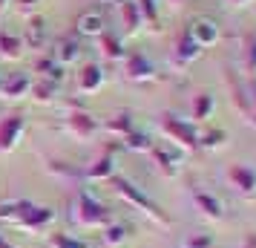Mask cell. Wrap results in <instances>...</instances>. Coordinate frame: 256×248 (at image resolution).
Segmentation results:
<instances>
[{
    "mask_svg": "<svg viewBox=\"0 0 256 248\" xmlns=\"http://www.w3.org/2000/svg\"><path fill=\"white\" fill-rule=\"evenodd\" d=\"M49 248H86V242L72 234H52L49 236Z\"/></svg>",
    "mask_w": 256,
    "mask_h": 248,
    "instance_id": "obj_29",
    "label": "cell"
},
{
    "mask_svg": "<svg viewBox=\"0 0 256 248\" xmlns=\"http://www.w3.org/2000/svg\"><path fill=\"white\" fill-rule=\"evenodd\" d=\"M70 130L75 139H90L98 130V121L92 118V113H84V110H72L70 113Z\"/></svg>",
    "mask_w": 256,
    "mask_h": 248,
    "instance_id": "obj_12",
    "label": "cell"
},
{
    "mask_svg": "<svg viewBox=\"0 0 256 248\" xmlns=\"http://www.w3.org/2000/svg\"><path fill=\"white\" fill-rule=\"evenodd\" d=\"M104 87V70L98 64H86L81 72H78V90L81 93H95Z\"/></svg>",
    "mask_w": 256,
    "mask_h": 248,
    "instance_id": "obj_13",
    "label": "cell"
},
{
    "mask_svg": "<svg viewBox=\"0 0 256 248\" xmlns=\"http://www.w3.org/2000/svg\"><path fill=\"white\" fill-rule=\"evenodd\" d=\"M72 216H75V222L81 225V228H106V225L112 222V211L106 205H101L90 190H84V188L75 196Z\"/></svg>",
    "mask_w": 256,
    "mask_h": 248,
    "instance_id": "obj_1",
    "label": "cell"
},
{
    "mask_svg": "<svg viewBox=\"0 0 256 248\" xmlns=\"http://www.w3.org/2000/svg\"><path fill=\"white\" fill-rule=\"evenodd\" d=\"M26 130V118L24 116H6L0 118V150L3 153H9V150H14L18 147V142H20V136H24Z\"/></svg>",
    "mask_w": 256,
    "mask_h": 248,
    "instance_id": "obj_6",
    "label": "cell"
},
{
    "mask_svg": "<svg viewBox=\"0 0 256 248\" xmlns=\"http://www.w3.org/2000/svg\"><path fill=\"white\" fill-rule=\"evenodd\" d=\"M224 142H228V133H224V130L198 133V147H204V150H216V147H224Z\"/></svg>",
    "mask_w": 256,
    "mask_h": 248,
    "instance_id": "obj_25",
    "label": "cell"
},
{
    "mask_svg": "<svg viewBox=\"0 0 256 248\" xmlns=\"http://www.w3.org/2000/svg\"><path fill=\"white\" fill-rule=\"evenodd\" d=\"M228 179H230V185L242 196H248V199H254L256 196V167L250 165H233L230 170H228Z\"/></svg>",
    "mask_w": 256,
    "mask_h": 248,
    "instance_id": "obj_7",
    "label": "cell"
},
{
    "mask_svg": "<svg viewBox=\"0 0 256 248\" xmlns=\"http://www.w3.org/2000/svg\"><path fill=\"white\" fill-rule=\"evenodd\" d=\"M193 205L204 213L208 219H224V202L208 188H196L193 190Z\"/></svg>",
    "mask_w": 256,
    "mask_h": 248,
    "instance_id": "obj_8",
    "label": "cell"
},
{
    "mask_svg": "<svg viewBox=\"0 0 256 248\" xmlns=\"http://www.w3.org/2000/svg\"><path fill=\"white\" fill-rule=\"evenodd\" d=\"M213 245H216V239L208 231H193L182 239V248H213Z\"/></svg>",
    "mask_w": 256,
    "mask_h": 248,
    "instance_id": "obj_26",
    "label": "cell"
},
{
    "mask_svg": "<svg viewBox=\"0 0 256 248\" xmlns=\"http://www.w3.org/2000/svg\"><path fill=\"white\" fill-rule=\"evenodd\" d=\"M250 248H256V239H254V242H250Z\"/></svg>",
    "mask_w": 256,
    "mask_h": 248,
    "instance_id": "obj_37",
    "label": "cell"
},
{
    "mask_svg": "<svg viewBox=\"0 0 256 248\" xmlns=\"http://www.w3.org/2000/svg\"><path fill=\"white\" fill-rule=\"evenodd\" d=\"M130 239V225H124V222H112L104 228V234H101V242H104L106 248H121L124 242Z\"/></svg>",
    "mask_w": 256,
    "mask_h": 248,
    "instance_id": "obj_15",
    "label": "cell"
},
{
    "mask_svg": "<svg viewBox=\"0 0 256 248\" xmlns=\"http://www.w3.org/2000/svg\"><path fill=\"white\" fill-rule=\"evenodd\" d=\"M55 87H58L55 81H40V84H32V90H29V93H35L38 101H49V98L55 95Z\"/></svg>",
    "mask_w": 256,
    "mask_h": 248,
    "instance_id": "obj_31",
    "label": "cell"
},
{
    "mask_svg": "<svg viewBox=\"0 0 256 248\" xmlns=\"http://www.w3.org/2000/svg\"><path fill=\"white\" fill-rule=\"evenodd\" d=\"M0 248H14V245H12V242H6V239L0 236Z\"/></svg>",
    "mask_w": 256,
    "mask_h": 248,
    "instance_id": "obj_32",
    "label": "cell"
},
{
    "mask_svg": "<svg viewBox=\"0 0 256 248\" xmlns=\"http://www.w3.org/2000/svg\"><path fill=\"white\" fill-rule=\"evenodd\" d=\"M78 35L84 38H101L106 32V18L98 9H90V12H84L81 18H78Z\"/></svg>",
    "mask_w": 256,
    "mask_h": 248,
    "instance_id": "obj_10",
    "label": "cell"
},
{
    "mask_svg": "<svg viewBox=\"0 0 256 248\" xmlns=\"http://www.w3.org/2000/svg\"><path fill=\"white\" fill-rule=\"evenodd\" d=\"M152 139L150 136H147V133H138V130H132L127 136V139H124V147H127V150H138V153H147V150H152Z\"/></svg>",
    "mask_w": 256,
    "mask_h": 248,
    "instance_id": "obj_23",
    "label": "cell"
},
{
    "mask_svg": "<svg viewBox=\"0 0 256 248\" xmlns=\"http://www.w3.org/2000/svg\"><path fill=\"white\" fill-rule=\"evenodd\" d=\"M32 205H35V202H29V199H6V202H0V219H3V222L18 225Z\"/></svg>",
    "mask_w": 256,
    "mask_h": 248,
    "instance_id": "obj_14",
    "label": "cell"
},
{
    "mask_svg": "<svg viewBox=\"0 0 256 248\" xmlns=\"http://www.w3.org/2000/svg\"><path fill=\"white\" fill-rule=\"evenodd\" d=\"M32 90V78L29 75H12V78H6V81L0 84V93L6 95V98H20Z\"/></svg>",
    "mask_w": 256,
    "mask_h": 248,
    "instance_id": "obj_18",
    "label": "cell"
},
{
    "mask_svg": "<svg viewBox=\"0 0 256 248\" xmlns=\"http://www.w3.org/2000/svg\"><path fill=\"white\" fill-rule=\"evenodd\" d=\"M0 84H3V81H0Z\"/></svg>",
    "mask_w": 256,
    "mask_h": 248,
    "instance_id": "obj_39",
    "label": "cell"
},
{
    "mask_svg": "<svg viewBox=\"0 0 256 248\" xmlns=\"http://www.w3.org/2000/svg\"><path fill=\"white\" fill-rule=\"evenodd\" d=\"M244 64H248V72H256V32L244 38Z\"/></svg>",
    "mask_w": 256,
    "mask_h": 248,
    "instance_id": "obj_30",
    "label": "cell"
},
{
    "mask_svg": "<svg viewBox=\"0 0 256 248\" xmlns=\"http://www.w3.org/2000/svg\"><path fill=\"white\" fill-rule=\"evenodd\" d=\"M106 130H110V133H118V136H124V139H127L130 133L136 130L132 113H116V116L106 121Z\"/></svg>",
    "mask_w": 256,
    "mask_h": 248,
    "instance_id": "obj_22",
    "label": "cell"
},
{
    "mask_svg": "<svg viewBox=\"0 0 256 248\" xmlns=\"http://www.w3.org/2000/svg\"><path fill=\"white\" fill-rule=\"evenodd\" d=\"M198 55H202V47H198L196 41L184 32V35H182V41H178V47H176V61H178L182 67H187V64H193Z\"/></svg>",
    "mask_w": 256,
    "mask_h": 248,
    "instance_id": "obj_19",
    "label": "cell"
},
{
    "mask_svg": "<svg viewBox=\"0 0 256 248\" xmlns=\"http://www.w3.org/2000/svg\"><path fill=\"white\" fill-rule=\"evenodd\" d=\"M127 78L130 81H152L156 78V64H152L147 55H141V52H132L127 58Z\"/></svg>",
    "mask_w": 256,
    "mask_h": 248,
    "instance_id": "obj_9",
    "label": "cell"
},
{
    "mask_svg": "<svg viewBox=\"0 0 256 248\" xmlns=\"http://www.w3.org/2000/svg\"><path fill=\"white\" fill-rule=\"evenodd\" d=\"M101 47H104V55L106 58H124V47H121V41H118L112 32H104L101 35Z\"/></svg>",
    "mask_w": 256,
    "mask_h": 248,
    "instance_id": "obj_28",
    "label": "cell"
},
{
    "mask_svg": "<svg viewBox=\"0 0 256 248\" xmlns=\"http://www.w3.org/2000/svg\"><path fill=\"white\" fill-rule=\"evenodd\" d=\"M233 3H248V0H233Z\"/></svg>",
    "mask_w": 256,
    "mask_h": 248,
    "instance_id": "obj_36",
    "label": "cell"
},
{
    "mask_svg": "<svg viewBox=\"0 0 256 248\" xmlns=\"http://www.w3.org/2000/svg\"><path fill=\"white\" fill-rule=\"evenodd\" d=\"M112 185H116V193L118 196H124V199L130 202V205H136L138 211H144L150 219H156L158 225H170V216L162 211V205L158 202H152L147 193L141 188H136L130 179H124V176H112Z\"/></svg>",
    "mask_w": 256,
    "mask_h": 248,
    "instance_id": "obj_2",
    "label": "cell"
},
{
    "mask_svg": "<svg viewBox=\"0 0 256 248\" xmlns=\"http://www.w3.org/2000/svg\"><path fill=\"white\" fill-rule=\"evenodd\" d=\"M20 3H26V6H29V3H35V0H20Z\"/></svg>",
    "mask_w": 256,
    "mask_h": 248,
    "instance_id": "obj_35",
    "label": "cell"
},
{
    "mask_svg": "<svg viewBox=\"0 0 256 248\" xmlns=\"http://www.w3.org/2000/svg\"><path fill=\"white\" fill-rule=\"evenodd\" d=\"M152 159L158 162V167H162L167 176H176L178 170H182V153L178 150H170L167 144H152Z\"/></svg>",
    "mask_w": 256,
    "mask_h": 248,
    "instance_id": "obj_11",
    "label": "cell"
},
{
    "mask_svg": "<svg viewBox=\"0 0 256 248\" xmlns=\"http://www.w3.org/2000/svg\"><path fill=\"white\" fill-rule=\"evenodd\" d=\"M84 176L86 179H112L116 176V159L106 153V156H101L98 162H92V165L84 170Z\"/></svg>",
    "mask_w": 256,
    "mask_h": 248,
    "instance_id": "obj_20",
    "label": "cell"
},
{
    "mask_svg": "<svg viewBox=\"0 0 256 248\" xmlns=\"http://www.w3.org/2000/svg\"><path fill=\"white\" fill-rule=\"evenodd\" d=\"M0 49H3L6 58H18L20 49H24V41L14 38V35H9V32H0Z\"/></svg>",
    "mask_w": 256,
    "mask_h": 248,
    "instance_id": "obj_27",
    "label": "cell"
},
{
    "mask_svg": "<svg viewBox=\"0 0 256 248\" xmlns=\"http://www.w3.org/2000/svg\"><path fill=\"white\" fill-rule=\"evenodd\" d=\"M213 110H216V95L210 93H198L193 98V121H204V118L213 116Z\"/></svg>",
    "mask_w": 256,
    "mask_h": 248,
    "instance_id": "obj_21",
    "label": "cell"
},
{
    "mask_svg": "<svg viewBox=\"0 0 256 248\" xmlns=\"http://www.w3.org/2000/svg\"><path fill=\"white\" fill-rule=\"evenodd\" d=\"M187 35L193 38L202 49H208L222 38V29H219V24H216L213 18H193L190 26H187Z\"/></svg>",
    "mask_w": 256,
    "mask_h": 248,
    "instance_id": "obj_4",
    "label": "cell"
},
{
    "mask_svg": "<svg viewBox=\"0 0 256 248\" xmlns=\"http://www.w3.org/2000/svg\"><path fill=\"white\" fill-rule=\"evenodd\" d=\"M46 32H49L46 21L44 18H32L29 26H26V47H32V49L46 47Z\"/></svg>",
    "mask_w": 256,
    "mask_h": 248,
    "instance_id": "obj_17",
    "label": "cell"
},
{
    "mask_svg": "<svg viewBox=\"0 0 256 248\" xmlns=\"http://www.w3.org/2000/svg\"><path fill=\"white\" fill-rule=\"evenodd\" d=\"M0 6H3V0H0Z\"/></svg>",
    "mask_w": 256,
    "mask_h": 248,
    "instance_id": "obj_38",
    "label": "cell"
},
{
    "mask_svg": "<svg viewBox=\"0 0 256 248\" xmlns=\"http://www.w3.org/2000/svg\"><path fill=\"white\" fill-rule=\"evenodd\" d=\"M101 3H124V0H101Z\"/></svg>",
    "mask_w": 256,
    "mask_h": 248,
    "instance_id": "obj_33",
    "label": "cell"
},
{
    "mask_svg": "<svg viewBox=\"0 0 256 248\" xmlns=\"http://www.w3.org/2000/svg\"><path fill=\"white\" fill-rule=\"evenodd\" d=\"M162 130L173 139L176 144H182V147H187V150H193V147H198V130L193 121H187V118L176 116V113H167V116H162Z\"/></svg>",
    "mask_w": 256,
    "mask_h": 248,
    "instance_id": "obj_3",
    "label": "cell"
},
{
    "mask_svg": "<svg viewBox=\"0 0 256 248\" xmlns=\"http://www.w3.org/2000/svg\"><path fill=\"white\" fill-rule=\"evenodd\" d=\"M250 124H254V127H256V113H254V116H250Z\"/></svg>",
    "mask_w": 256,
    "mask_h": 248,
    "instance_id": "obj_34",
    "label": "cell"
},
{
    "mask_svg": "<svg viewBox=\"0 0 256 248\" xmlns=\"http://www.w3.org/2000/svg\"><path fill=\"white\" fill-rule=\"evenodd\" d=\"M78 55H81L78 41L64 38V41H58V47H55V52H52V61H55L58 67H66V64H72V61H78Z\"/></svg>",
    "mask_w": 256,
    "mask_h": 248,
    "instance_id": "obj_16",
    "label": "cell"
},
{
    "mask_svg": "<svg viewBox=\"0 0 256 248\" xmlns=\"http://www.w3.org/2000/svg\"><path fill=\"white\" fill-rule=\"evenodd\" d=\"M121 12H124V24H127L130 32H136L141 26V9H138V3L136 0H124L121 3Z\"/></svg>",
    "mask_w": 256,
    "mask_h": 248,
    "instance_id": "obj_24",
    "label": "cell"
},
{
    "mask_svg": "<svg viewBox=\"0 0 256 248\" xmlns=\"http://www.w3.org/2000/svg\"><path fill=\"white\" fill-rule=\"evenodd\" d=\"M55 208H49V205H32L29 211L24 213V219L14 225V228H20V231H26V234H38V231H44L46 225L55 222Z\"/></svg>",
    "mask_w": 256,
    "mask_h": 248,
    "instance_id": "obj_5",
    "label": "cell"
}]
</instances>
